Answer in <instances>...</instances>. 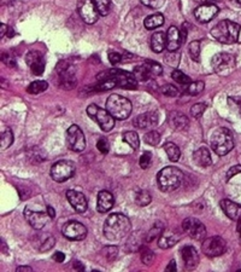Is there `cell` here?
Segmentation results:
<instances>
[{
  "label": "cell",
  "mask_w": 241,
  "mask_h": 272,
  "mask_svg": "<svg viewBox=\"0 0 241 272\" xmlns=\"http://www.w3.org/2000/svg\"><path fill=\"white\" fill-rule=\"evenodd\" d=\"M132 230V224L128 217L122 213H114L107 217L104 224V236L111 242H119L125 238Z\"/></svg>",
  "instance_id": "6da1fadb"
},
{
  "label": "cell",
  "mask_w": 241,
  "mask_h": 272,
  "mask_svg": "<svg viewBox=\"0 0 241 272\" xmlns=\"http://www.w3.org/2000/svg\"><path fill=\"white\" fill-rule=\"evenodd\" d=\"M240 34V25L238 23L229 21V20H224L217 23L211 30V35L217 40V42L222 44H234L238 42Z\"/></svg>",
  "instance_id": "7a4b0ae2"
},
{
  "label": "cell",
  "mask_w": 241,
  "mask_h": 272,
  "mask_svg": "<svg viewBox=\"0 0 241 272\" xmlns=\"http://www.w3.org/2000/svg\"><path fill=\"white\" fill-rule=\"evenodd\" d=\"M182 179H183V173L181 169L169 166L158 173V186L163 192H171L181 185Z\"/></svg>",
  "instance_id": "3957f363"
},
{
  "label": "cell",
  "mask_w": 241,
  "mask_h": 272,
  "mask_svg": "<svg viewBox=\"0 0 241 272\" xmlns=\"http://www.w3.org/2000/svg\"><path fill=\"white\" fill-rule=\"evenodd\" d=\"M210 142H211V147L214 151L219 156L227 155L234 148V139H233L232 132L224 127L215 130L211 133Z\"/></svg>",
  "instance_id": "277c9868"
},
{
  "label": "cell",
  "mask_w": 241,
  "mask_h": 272,
  "mask_svg": "<svg viewBox=\"0 0 241 272\" xmlns=\"http://www.w3.org/2000/svg\"><path fill=\"white\" fill-rule=\"evenodd\" d=\"M106 109L116 120H125L132 114V103L129 99L120 94H111L106 101Z\"/></svg>",
  "instance_id": "5b68a950"
},
{
  "label": "cell",
  "mask_w": 241,
  "mask_h": 272,
  "mask_svg": "<svg viewBox=\"0 0 241 272\" xmlns=\"http://www.w3.org/2000/svg\"><path fill=\"white\" fill-rule=\"evenodd\" d=\"M211 64L215 73L224 78V76L230 75V74L234 71L235 57L233 55H230V53H217V55H215L214 57H212Z\"/></svg>",
  "instance_id": "8992f818"
},
{
  "label": "cell",
  "mask_w": 241,
  "mask_h": 272,
  "mask_svg": "<svg viewBox=\"0 0 241 272\" xmlns=\"http://www.w3.org/2000/svg\"><path fill=\"white\" fill-rule=\"evenodd\" d=\"M87 114L96 120L98 122L99 126L102 131L109 132L114 128L115 126V117L107 112V109H102V108L98 107L96 104H91L87 108Z\"/></svg>",
  "instance_id": "52a82bcc"
},
{
  "label": "cell",
  "mask_w": 241,
  "mask_h": 272,
  "mask_svg": "<svg viewBox=\"0 0 241 272\" xmlns=\"http://www.w3.org/2000/svg\"><path fill=\"white\" fill-rule=\"evenodd\" d=\"M75 165L71 161H58L51 167V178L55 181H58V183H63L75 174Z\"/></svg>",
  "instance_id": "ba28073f"
},
{
  "label": "cell",
  "mask_w": 241,
  "mask_h": 272,
  "mask_svg": "<svg viewBox=\"0 0 241 272\" xmlns=\"http://www.w3.org/2000/svg\"><path fill=\"white\" fill-rule=\"evenodd\" d=\"M66 144L70 150L80 153L86 148V138L78 125H71L66 131Z\"/></svg>",
  "instance_id": "9c48e42d"
},
{
  "label": "cell",
  "mask_w": 241,
  "mask_h": 272,
  "mask_svg": "<svg viewBox=\"0 0 241 272\" xmlns=\"http://www.w3.org/2000/svg\"><path fill=\"white\" fill-rule=\"evenodd\" d=\"M201 249L205 255L215 258V256H220L224 253L227 249V243L220 236H214V237L206 238V240L202 241Z\"/></svg>",
  "instance_id": "30bf717a"
},
{
  "label": "cell",
  "mask_w": 241,
  "mask_h": 272,
  "mask_svg": "<svg viewBox=\"0 0 241 272\" xmlns=\"http://www.w3.org/2000/svg\"><path fill=\"white\" fill-rule=\"evenodd\" d=\"M58 75H60V84L63 89L71 90L76 86V73L73 66L68 62H60L57 66Z\"/></svg>",
  "instance_id": "8fae6325"
},
{
  "label": "cell",
  "mask_w": 241,
  "mask_h": 272,
  "mask_svg": "<svg viewBox=\"0 0 241 272\" xmlns=\"http://www.w3.org/2000/svg\"><path fill=\"white\" fill-rule=\"evenodd\" d=\"M24 218L29 225L32 227H34L35 230H41L52 218L50 217V214L46 212H42V210H35L33 209L32 207H25L24 209Z\"/></svg>",
  "instance_id": "7c38bea8"
},
{
  "label": "cell",
  "mask_w": 241,
  "mask_h": 272,
  "mask_svg": "<svg viewBox=\"0 0 241 272\" xmlns=\"http://www.w3.org/2000/svg\"><path fill=\"white\" fill-rule=\"evenodd\" d=\"M182 229L186 231L192 238L197 241H204L205 236H206V227L202 224L199 219L197 218H187L182 223Z\"/></svg>",
  "instance_id": "4fadbf2b"
},
{
  "label": "cell",
  "mask_w": 241,
  "mask_h": 272,
  "mask_svg": "<svg viewBox=\"0 0 241 272\" xmlns=\"http://www.w3.org/2000/svg\"><path fill=\"white\" fill-rule=\"evenodd\" d=\"M78 12L87 24H93L98 21L99 12L93 0H79Z\"/></svg>",
  "instance_id": "5bb4252c"
},
{
  "label": "cell",
  "mask_w": 241,
  "mask_h": 272,
  "mask_svg": "<svg viewBox=\"0 0 241 272\" xmlns=\"http://www.w3.org/2000/svg\"><path fill=\"white\" fill-rule=\"evenodd\" d=\"M63 235L68 240H83L87 236V227L79 222H69L63 227Z\"/></svg>",
  "instance_id": "9a60e30c"
},
{
  "label": "cell",
  "mask_w": 241,
  "mask_h": 272,
  "mask_svg": "<svg viewBox=\"0 0 241 272\" xmlns=\"http://www.w3.org/2000/svg\"><path fill=\"white\" fill-rule=\"evenodd\" d=\"M110 74L116 80L117 87H122V89H137L138 80L134 74H130L124 70H120V69H112V70H110Z\"/></svg>",
  "instance_id": "2e32d148"
},
{
  "label": "cell",
  "mask_w": 241,
  "mask_h": 272,
  "mask_svg": "<svg viewBox=\"0 0 241 272\" xmlns=\"http://www.w3.org/2000/svg\"><path fill=\"white\" fill-rule=\"evenodd\" d=\"M219 14V7L215 4H202L194 10V17L201 23L211 21Z\"/></svg>",
  "instance_id": "e0dca14e"
},
{
  "label": "cell",
  "mask_w": 241,
  "mask_h": 272,
  "mask_svg": "<svg viewBox=\"0 0 241 272\" xmlns=\"http://www.w3.org/2000/svg\"><path fill=\"white\" fill-rule=\"evenodd\" d=\"M25 62L29 66L30 70L34 75H41L45 70V60L42 55L38 51H30L25 56Z\"/></svg>",
  "instance_id": "ac0fdd59"
},
{
  "label": "cell",
  "mask_w": 241,
  "mask_h": 272,
  "mask_svg": "<svg viewBox=\"0 0 241 272\" xmlns=\"http://www.w3.org/2000/svg\"><path fill=\"white\" fill-rule=\"evenodd\" d=\"M66 199H68L73 208L78 213L83 214V213L87 212L88 204H87V199L84 197L83 194L79 191H74V190H69V191H66Z\"/></svg>",
  "instance_id": "d6986e66"
},
{
  "label": "cell",
  "mask_w": 241,
  "mask_h": 272,
  "mask_svg": "<svg viewBox=\"0 0 241 272\" xmlns=\"http://www.w3.org/2000/svg\"><path fill=\"white\" fill-rule=\"evenodd\" d=\"M182 259H183V263L186 269L188 270H193L198 266L199 264V254L198 251L192 246H186V247L182 249Z\"/></svg>",
  "instance_id": "ffe728a7"
},
{
  "label": "cell",
  "mask_w": 241,
  "mask_h": 272,
  "mask_svg": "<svg viewBox=\"0 0 241 272\" xmlns=\"http://www.w3.org/2000/svg\"><path fill=\"white\" fill-rule=\"evenodd\" d=\"M169 126L175 131H183L188 127L189 120L188 117L180 112H171L168 117Z\"/></svg>",
  "instance_id": "44dd1931"
},
{
  "label": "cell",
  "mask_w": 241,
  "mask_h": 272,
  "mask_svg": "<svg viewBox=\"0 0 241 272\" xmlns=\"http://www.w3.org/2000/svg\"><path fill=\"white\" fill-rule=\"evenodd\" d=\"M220 206L224 214L227 215L229 219L232 220H239L241 219V206L240 204H235V202L230 201V200H222L220 202Z\"/></svg>",
  "instance_id": "7402d4cb"
},
{
  "label": "cell",
  "mask_w": 241,
  "mask_h": 272,
  "mask_svg": "<svg viewBox=\"0 0 241 272\" xmlns=\"http://www.w3.org/2000/svg\"><path fill=\"white\" fill-rule=\"evenodd\" d=\"M158 124V114L157 113H145V114H140L137 119L134 120L135 127L140 128V130H145V128L153 127Z\"/></svg>",
  "instance_id": "603a6c76"
},
{
  "label": "cell",
  "mask_w": 241,
  "mask_h": 272,
  "mask_svg": "<svg viewBox=\"0 0 241 272\" xmlns=\"http://www.w3.org/2000/svg\"><path fill=\"white\" fill-rule=\"evenodd\" d=\"M182 44L181 34L176 27H170L166 33V48L168 51H178L180 48V45Z\"/></svg>",
  "instance_id": "cb8c5ba5"
},
{
  "label": "cell",
  "mask_w": 241,
  "mask_h": 272,
  "mask_svg": "<svg viewBox=\"0 0 241 272\" xmlns=\"http://www.w3.org/2000/svg\"><path fill=\"white\" fill-rule=\"evenodd\" d=\"M114 204L115 200L111 192L106 191V190H102V191L99 192L98 204H97V209H98L99 213L109 212L114 207Z\"/></svg>",
  "instance_id": "d4e9b609"
},
{
  "label": "cell",
  "mask_w": 241,
  "mask_h": 272,
  "mask_svg": "<svg viewBox=\"0 0 241 272\" xmlns=\"http://www.w3.org/2000/svg\"><path fill=\"white\" fill-rule=\"evenodd\" d=\"M179 240H180V235L178 232L164 230L158 240V246L161 249H168V248L174 247L179 242Z\"/></svg>",
  "instance_id": "484cf974"
},
{
  "label": "cell",
  "mask_w": 241,
  "mask_h": 272,
  "mask_svg": "<svg viewBox=\"0 0 241 272\" xmlns=\"http://www.w3.org/2000/svg\"><path fill=\"white\" fill-rule=\"evenodd\" d=\"M193 161L196 162L197 166L199 167H209L210 165L212 163V159H211V154L210 151L207 150L206 148H199L198 150L194 151L193 154Z\"/></svg>",
  "instance_id": "4316f807"
},
{
  "label": "cell",
  "mask_w": 241,
  "mask_h": 272,
  "mask_svg": "<svg viewBox=\"0 0 241 272\" xmlns=\"http://www.w3.org/2000/svg\"><path fill=\"white\" fill-rule=\"evenodd\" d=\"M166 47V34L163 32H157L151 38V48L153 52L161 53Z\"/></svg>",
  "instance_id": "83f0119b"
},
{
  "label": "cell",
  "mask_w": 241,
  "mask_h": 272,
  "mask_svg": "<svg viewBox=\"0 0 241 272\" xmlns=\"http://www.w3.org/2000/svg\"><path fill=\"white\" fill-rule=\"evenodd\" d=\"M145 28L148 30L156 29V28L161 27L164 24V16L161 14H153L151 16H148L147 19L143 22Z\"/></svg>",
  "instance_id": "f1b7e54d"
},
{
  "label": "cell",
  "mask_w": 241,
  "mask_h": 272,
  "mask_svg": "<svg viewBox=\"0 0 241 272\" xmlns=\"http://www.w3.org/2000/svg\"><path fill=\"white\" fill-rule=\"evenodd\" d=\"M164 150H165L166 155H168L169 160L170 161L176 162V161L180 160L181 151L176 144H174V143H166V144L164 145Z\"/></svg>",
  "instance_id": "f546056e"
},
{
  "label": "cell",
  "mask_w": 241,
  "mask_h": 272,
  "mask_svg": "<svg viewBox=\"0 0 241 272\" xmlns=\"http://www.w3.org/2000/svg\"><path fill=\"white\" fill-rule=\"evenodd\" d=\"M143 64H145L146 69L150 74V78H156V76H160L163 73V68H161V64L155 62V61H145Z\"/></svg>",
  "instance_id": "4dcf8cb0"
},
{
  "label": "cell",
  "mask_w": 241,
  "mask_h": 272,
  "mask_svg": "<svg viewBox=\"0 0 241 272\" xmlns=\"http://www.w3.org/2000/svg\"><path fill=\"white\" fill-rule=\"evenodd\" d=\"M163 231H164V225L161 224V222L155 223V225L152 227V229L148 231L147 235H146L145 240L147 241V242H152V241L156 240V238L161 237V235Z\"/></svg>",
  "instance_id": "1f68e13d"
},
{
  "label": "cell",
  "mask_w": 241,
  "mask_h": 272,
  "mask_svg": "<svg viewBox=\"0 0 241 272\" xmlns=\"http://www.w3.org/2000/svg\"><path fill=\"white\" fill-rule=\"evenodd\" d=\"M151 201H152V197H151L150 192H148L147 190H141V191L137 192V195H135V204H137L138 206H148V204H151Z\"/></svg>",
  "instance_id": "d6a6232c"
},
{
  "label": "cell",
  "mask_w": 241,
  "mask_h": 272,
  "mask_svg": "<svg viewBox=\"0 0 241 272\" xmlns=\"http://www.w3.org/2000/svg\"><path fill=\"white\" fill-rule=\"evenodd\" d=\"M123 140L127 143L128 145H130L133 149H138L140 145V139H139V136H138L137 132L134 131H128L123 135Z\"/></svg>",
  "instance_id": "836d02e7"
},
{
  "label": "cell",
  "mask_w": 241,
  "mask_h": 272,
  "mask_svg": "<svg viewBox=\"0 0 241 272\" xmlns=\"http://www.w3.org/2000/svg\"><path fill=\"white\" fill-rule=\"evenodd\" d=\"M47 89H48V84L46 83V81L38 80L30 84L29 86H28L27 91L32 94H39V93H42V92H45Z\"/></svg>",
  "instance_id": "e575fe53"
},
{
  "label": "cell",
  "mask_w": 241,
  "mask_h": 272,
  "mask_svg": "<svg viewBox=\"0 0 241 272\" xmlns=\"http://www.w3.org/2000/svg\"><path fill=\"white\" fill-rule=\"evenodd\" d=\"M204 87H205V84L202 83V81H194V83L186 85V87H184V92L191 94V96H197V94L201 93V92L204 91Z\"/></svg>",
  "instance_id": "d590c367"
},
{
  "label": "cell",
  "mask_w": 241,
  "mask_h": 272,
  "mask_svg": "<svg viewBox=\"0 0 241 272\" xmlns=\"http://www.w3.org/2000/svg\"><path fill=\"white\" fill-rule=\"evenodd\" d=\"M12 143H14V135H12L11 130L6 128V130L1 133V138H0V149L5 150V149L11 147Z\"/></svg>",
  "instance_id": "8d00e7d4"
},
{
  "label": "cell",
  "mask_w": 241,
  "mask_h": 272,
  "mask_svg": "<svg viewBox=\"0 0 241 272\" xmlns=\"http://www.w3.org/2000/svg\"><path fill=\"white\" fill-rule=\"evenodd\" d=\"M100 16H106L111 9V0H93Z\"/></svg>",
  "instance_id": "74e56055"
},
{
  "label": "cell",
  "mask_w": 241,
  "mask_h": 272,
  "mask_svg": "<svg viewBox=\"0 0 241 272\" xmlns=\"http://www.w3.org/2000/svg\"><path fill=\"white\" fill-rule=\"evenodd\" d=\"M133 74L135 75L137 80H139V81H146V80H148V79H151L150 74H148L147 69H146L145 64L143 63L140 64V66L135 67Z\"/></svg>",
  "instance_id": "f35d334b"
},
{
  "label": "cell",
  "mask_w": 241,
  "mask_h": 272,
  "mask_svg": "<svg viewBox=\"0 0 241 272\" xmlns=\"http://www.w3.org/2000/svg\"><path fill=\"white\" fill-rule=\"evenodd\" d=\"M143 140H145L146 144L148 145H152V147H156V145L160 144L161 142V136L157 131H150L145 135L143 137Z\"/></svg>",
  "instance_id": "ab89813d"
},
{
  "label": "cell",
  "mask_w": 241,
  "mask_h": 272,
  "mask_svg": "<svg viewBox=\"0 0 241 272\" xmlns=\"http://www.w3.org/2000/svg\"><path fill=\"white\" fill-rule=\"evenodd\" d=\"M171 76H173V79L176 81V83H179L180 85H183V86H186V85L192 83L191 78H189L188 75H186L184 73H182L181 70H179V69H175V70H173V73H171Z\"/></svg>",
  "instance_id": "60d3db41"
},
{
  "label": "cell",
  "mask_w": 241,
  "mask_h": 272,
  "mask_svg": "<svg viewBox=\"0 0 241 272\" xmlns=\"http://www.w3.org/2000/svg\"><path fill=\"white\" fill-rule=\"evenodd\" d=\"M189 56L193 61L196 62H199V57H201V42L196 40V42H192L189 44Z\"/></svg>",
  "instance_id": "b9f144b4"
},
{
  "label": "cell",
  "mask_w": 241,
  "mask_h": 272,
  "mask_svg": "<svg viewBox=\"0 0 241 272\" xmlns=\"http://www.w3.org/2000/svg\"><path fill=\"white\" fill-rule=\"evenodd\" d=\"M55 237L51 235H46L45 237H43V240L40 242V246H39V250L40 251H47L50 250L51 248L55 246Z\"/></svg>",
  "instance_id": "7bdbcfd3"
},
{
  "label": "cell",
  "mask_w": 241,
  "mask_h": 272,
  "mask_svg": "<svg viewBox=\"0 0 241 272\" xmlns=\"http://www.w3.org/2000/svg\"><path fill=\"white\" fill-rule=\"evenodd\" d=\"M102 254H104V256L107 260L112 261L117 258L119 249H117V247H114V246H107V247H105L104 249H102Z\"/></svg>",
  "instance_id": "ee69618b"
},
{
  "label": "cell",
  "mask_w": 241,
  "mask_h": 272,
  "mask_svg": "<svg viewBox=\"0 0 241 272\" xmlns=\"http://www.w3.org/2000/svg\"><path fill=\"white\" fill-rule=\"evenodd\" d=\"M161 93L166 97H176L179 94V90L176 89L174 85H170V84H166L164 85V86H161Z\"/></svg>",
  "instance_id": "f6af8a7d"
},
{
  "label": "cell",
  "mask_w": 241,
  "mask_h": 272,
  "mask_svg": "<svg viewBox=\"0 0 241 272\" xmlns=\"http://www.w3.org/2000/svg\"><path fill=\"white\" fill-rule=\"evenodd\" d=\"M205 110H206V104L197 103L191 108V114H192V116L196 117V119H199V117L204 114Z\"/></svg>",
  "instance_id": "bcb514c9"
},
{
  "label": "cell",
  "mask_w": 241,
  "mask_h": 272,
  "mask_svg": "<svg viewBox=\"0 0 241 272\" xmlns=\"http://www.w3.org/2000/svg\"><path fill=\"white\" fill-rule=\"evenodd\" d=\"M141 260L146 265H151L152 261L155 260V254H153L152 250L145 248V249H142V251H141Z\"/></svg>",
  "instance_id": "7dc6e473"
},
{
  "label": "cell",
  "mask_w": 241,
  "mask_h": 272,
  "mask_svg": "<svg viewBox=\"0 0 241 272\" xmlns=\"http://www.w3.org/2000/svg\"><path fill=\"white\" fill-rule=\"evenodd\" d=\"M140 1L151 9H161L165 4V0H140Z\"/></svg>",
  "instance_id": "c3c4849f"
},
{
  "label": "cell",
  "mask_w": 241,
  "mask_h": 272,
  "mask_svg": "<svg viewBox=\"0 0 241 272\" xmlns=\"http://www.w3.org/2000/svg\"><path fill=\"white\" fill-rule=\"evenodd\" d=\"M151 161H152V155H151V153L146 151V153H143L140 158V161H139L140 167L143 169L148 168L151 165Z\"/></svg>",
  "instance_id": "681fc988"
},
{
  "label": "cell",
  "mask_w": 241,
  "mask_h": 272,
  "mask_svg": "<svg viewBox=\"0 0 241 272\" xmlns=\"http://www.w3.org/2000/svg\"><path fill=\"white\" fill-rule=\"evenodd\" d=\"M97 148H98V150L100 151L101 154H107L110 150V147H109V142H107L105 138H100V139L98 140V143H97Z\"/></svg>",
  "instance_id": "f907efd6"
},
{
  "label": "cell",
  "mask_w": 241,
  "mask_h": 272,
  "mask_svg": "<svg viewBox=\"0 0 241 272\" xmlns=\"http://www.w3.org/2000/svg\"><path fill=\"white\" fill-rule=\"evenodd\" d=\"M109 61L112 66H116L122 62V56L120 55L119 52H110L109 53Z\"/></svg>",
  "instance_id": "816d5d0a"
},
{
  "label": "cell",
  "mask_w": 241,
  "mask_h": 272,
  "mask_svg": "<svg viewBox=\"0 0 241 272\" xmlns=\"http://www.w3.org/2000/svg\"><path fill=\"white\" fill-rule=\"evenodd\" d=\"M239 173H241V165L233 166V167L227 172V177H225V179L229 181L230 178H233V177L237 176V174H239Z\"/></svg>",
  "instance_id": "f5cc1de1"
},
{
  "label": "cell",
  "mask_w": 241,
  "mask_h": 272,
  "mask_svg": "<svg viewBox=\"0 0 241 272\" xmlns=\"http://www.w3.org/2000/svg\"><path fill=\"white\" fill-rule=\"evenodd\" d=\"M1 61L5 64H7V66H10V67H15V66H16V63H15V60L11 57V56L9 55V53H2V55H1Z\"/></svg>",
  "instance_id": "db71d44e"
},
{
  "label": "cell",
  "mask_w": 241,
  "mask_h": 272,
  "mask_svg": "<svg viewBox=\"0 0 241 272\" xmlns=\"http://www.w3.org/2000/svg\"><path fill=\"white\" fill-rule=\"evenodd\" d=\"M53 260L57 261V263H63V261L65 260V255H64L61 251H56V253L53 254Z\"/></svg>",
  "instance_id": "11a10c76"
},
{
  "label": "cell",
  "mask_w": 241,
  "mask_h": 272,
  "mask_svg": "<svg viewBox=\"0 0 241 272\" xmlns=\"http://www.w3.org/2000/svg\"><path fill=\"white\" fill-rule=\"evenodd\" d=\"M7 29H9V27H7L6 24H4V23L0 25V38H1V39L5 37V34L7 33Z\"/></svg>",
  "instance_id": "9f6ffc18"
},
{
  "label": "cell",
  "mask_w": 241,
  "mask_h": 272,
  "mask_svg": "<svg viewBox=\"0 0 241 272\" xmlns=\"http://www.w3.org/2000/svg\"><path fill=\"white\" fill-rule=\"evenodd\" d=\"M166 271H176V263L175 260H171L169 265L166 266Z\"/></svg>",
  "instance_id": "6f0895ef"
},
{
  "label": "cell",
  "mask_w": 241,
  "mask_h": 272,
  "mask_svg": "<svg viewBox=\"0 0 241 272\" xmlns=\"http://www.w3.org/2000/svg\"><path fill=\"white\" fill-rule=\"evenodd\" d=\"M74 268H75L78 271H84V266L82 265L81 261L79 260H76L75 263H74Z\"/></svg>",
  "instance_id": "680465c9"
},
{
  "label": "cell",
  "mask_w": 241,
  "mask_h": 272,
  "mask_svg": "<svg viewBox=\"0 0 241 272\" xmlns=\"http://www.w3.org/2000/svg\"><path fill=\"white\" fill-rule=\"evenodd\" d=\"M46 210H47V213H48V214H50V217H51V218H55V217H56L55 209H53L51 206H47V207H46Z\"/></svg>",
  "instance_id": "91938a15"
},
{
  "label": "cell",
  "mask_w": 241,
  "mask_h": 272,
  "mask_svg": "<svg viewBox=\"0 0 241 272\" xmlns=\"http://www.w3.org/2000/svg\"><path fill=\"white\" fill-rule=\"evenodd\" d=\"M17 272H27V271H32V268H29V266H20V268H17Z\"/></svg>",
  "instance_id": "94428289"
},
{
  "label": "cell",
  "mask_w": 241,
  "mask_h": 272,
  "mask_svg": "<svg viewBox=\"0 0 241 272\" xmlns=\"http://www.w3.org/2000/svg\"><path fill=\"white\" fill-rule=\"evenodd\" d=\"M204 4H215V2H219L220 0H201Z\"/></svg>",
  "instance_id": "6125c7cd"
},
{
  "label": "cell",
  "mask_w": 241,
  "mask_h": 272,
  "mask_svg": "<svg viewBox=\"0 0 241 272\" xmlns=\"http://www.w3.org/2000/svg\"><path fill=\"white\" fill-rule=\"evenodd\" d=\"M238 232H239V237H240V242H241V219L238 220Z\"/></svg>",
  "instance_id": "be15d7a7"
},
{
  "label": "cell",
  "mask_w": 241,
  "mask_h": 272,
  "mask_svg": "<svg viewBox=\"0 0 241 272\" xmlns=\"http://www.w3.org/2000/svg\"><path fill=\"white\" fill-rule=\"evenodd\" d=\"M14 35H15L14 30H12V28H10V27H9V29H7V37L11 38V37H14Z\"/></svg>",
  "instance_id": "e7e4bbea"
},
{
  "label": "cell",
  "mask_w": 241,
  "mask_h": 272,
  "mask_svg": "<svg viewBox=\"0 0 241 272\" xmlns=\"http://www.w3.org/2000/svg\"><path fill=\"white\" fill-rule=\"evenodd\" d=\"M1 246H2V251H4V253H6L7 248H6V245H5V241H1Z\"/></svg>",
  "instance_id": "03108f58"
},
{
  "label": "cell",
  "mask_w": 241,
  "mask_h": 272,
  "mask_svg": "<svg viewBox=\"0 0 241 272\" xmlns=\"http://www.w3.org/2000/svg\"><path fill=\"white\" fill-rule=\"evenodd\" d=\"M233 1H234L237 5H239V6H241V0H233Z\"/></svg>",
  "instance_id": "003e7915"
}]
</instances>
